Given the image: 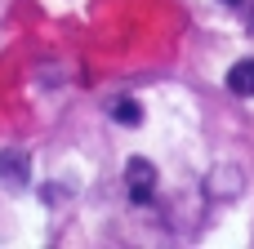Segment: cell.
I'll return each instance as SVG.
<instances>
[{
  "instance_id": "5",
  "label": "cell",
  "mask_w": 254,
  "mask_h": 249,
  "mask_svg": "<svg viewBox=\"0 0 254 249\" xmlns=\"http://www.w3.org/2000/svg\"><path fill=\"white\" fill-rule=\"evenodd\" d=\"M223 4H241V0H223Z\"/></svg>"
},
{
  "instance_id": "1",
  "label": "cell",
  "mask_w": 254,
  "mask_h": 249,
  "mask_svg": "<svg viewBox=\"0 0 254 249\" xmlns=\"http://www.w3.org/2000/svg\"><path fill=\"white\" fill-rule=\"evenodd\" d=\"M152 192H156V169L143 156H134L129 160V196H134V205H147Z\"/></svg>"
},
{
  "instance_id": "4",
  "label": "cell",
  "mask_w": 254,
  "mask_h": 249,
  "mask_svg": "<svg viewBox=\"0 0 254 249\" xmlns=\"http://www.w3.org/2000/svg\"><path fill=\"white\" fill-rule=\"evenodd\" d=\"M112 116H116L121 125H138V120H143V107H138L134 98H121V102L112 107Z\"/></svg>"
},
{
  "instance_id": "2",
  "label": "cell",
  "mask_w": 254,
  "mask_h": 249,
  "mask_svg": "<svg viewBox=\"0 0 254 249\" xmlns=\"http://www.w3.org/2000/svg\"><path fill=\"white\" fill-rule=\"evenodd\" d=\"M228 89L241 94V98H254V58L232 62V71H228Z\"/></svg>"
},
{
  "instance_id": "3",
  "label": "cell",
  "mask_w": 254,
  "mask_h": 249,
  "mask_svg": "<svg viewBox=\"0 0 254 249\" xmlns=\"http://www.w3.org/2000/svg\"><path fill=\"white\" fill-rule=\"evenodd\" d=\"M0 178H4L9 187H22V183H27V160H22L18 151H4V156H0Z\"/></svg>"
}]
</instances>
